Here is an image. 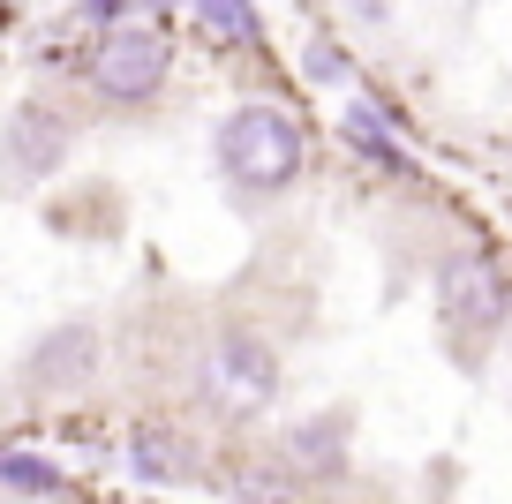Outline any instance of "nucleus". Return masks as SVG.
<instances>
[{"instance_id":"9d476101","label":"nucleus","mask_w":512,"mask_h":504,"mask_svg":"<svg viewBox=\"0 0 512 504\" xmlns=\"http://www.w3.org/2000/svg\"><path fill=\"white\" fill-rule=\"evenodd\" d=\"M347 429H354L347 414H332V422H324V414H317V422L287 429V467H302L309 482H317V474H324V482H332V474L347 467Z\"/></svg>"},{"instance_id":"0eeeda50","label":"nucleus","mask_w":512,"mask_h":504,"mask_svg":"<svg viewBox=\"0 0 512 504\" xmlns=\"http://www.w3.org/2000/svg\"><path fill=\"white\" fill-rule=\"evenodd\" d=\"M339 136H347V151H362V166H377V174H392V181L415 174V151H407V136H400V106H392V98L354 91L347 106H339Z\"/></svg>"},{"instance_id":"9b49d317","label":"nucleus","mask_w":512,"mask_h":504,"mask_svg":"<svg viewBox=\"0 0 512 504\" xmlns=\"http://www.w3.org/2000/svg\"><path fill=\"white\" fill-rule=\"evenodd\" d=\"M68 467L31 444H0V497H68Z\"/></svg>"},{"instance_id":"f03ea898","label":"nucleus","mask_w":512,"mask_h":504,"mask_svg":"<svg viewBox=\"0 0 512 504\" xmlns=\"http://www.w3.org/2000/svg\"><path fill=\"white\" fill-rule=\"evenodd\" d=\"M83 46H91L83 53V91L106 113H144L174 76V31L151 16H121L106 31H91Z\"/></svg>"},{"instance_id":"6e6552de","label":"nucleus","mask_w":512,"mask_h":504,"mask_svg":"<svg viewBox=\"0 0 512 504\" xmlns=\"http://www.w3.org/2000/svg\"><path fill=\"white\" fill-rule=\"evenodd\" d=\"M189 8V31L204 38L211 53H264V16H256V0H181Z\"/></svg>"},{"instance_id":"39448f33","label":"nucleus","mask_w":512,"mask_h":504,"mask_svg":"<svg viewBox=\"0 0 512 504\" xmlns=\"http://www.w3.org/2000/svg\"><path fill=\"white\" fill-rule=\"evenodd\" d=\"M68 151H76L68 113L46 106V98H23L8 113V128H0V181L8 189H38V181H53L68 166Z\"/></svg>"},{"instance_id":"f8f14e48","label":"nucleus","mask_w":512,"mask_h":504,"mask_svg":"<svg viewBox=\"0 0 512 504\" xmlns=\"http://www.w3.org/2000/svg\"><path fill=\"white\" fill-rule=\"evenodd\" d=\"M302 76L317 83V91H347V83H354V61L332 46V38H317V46L302 53Z\"/></svg>"},{"instance_id":"7ed1b4c3","label":"nucleus","mask_w":512,"mask_h":504,"mask_svg":"<svg viewBox=\"0 0 512 504\" xmlns=\"http://www.w3.org/2000/svg\"><path fill=\"white\" fill-rule=\"evenodd\" d=\"M279 384H287L279 347H272V331H256V324L211 331L204 354H196V399L219 422H264L279 407Z\"/></svg>"},{"instance_id":"1a4fd4ad","label":"nucleus","mask_w":512,"mask_h":504,"mask_svg":"<svg viewBox=\"0 0 512 504\" xmlns=\"http://www.w3.org/2000/svg\"><path fill=\"white\" fill-rule=\"evenodd\" d=\"M121 467L136 474V482H181V474L196 467V452H189V437H181V429L144 422V429H128V444H121Z\"/></svg>"},{"instance_id":"f257e3e1","label":"nucleus","mask_w":512,"mask_h":504,"mask_svg":"<svg viewBox=\"0 0 512 504\" xmlns=\"http://www.w3.org/2000/svg\"><path fill=\"white\" fill-rule=\"evenodd\" d=\"M211 158H219L226 189L272 204V196H287L294 181L309 174V136H302V121H294L287 106L241 98V106L219 121V136H211Z\"/></svg>"},{"instance_id":"423d86ee","label":"nucleus","mask_w":512,"mask_h":504,"mask_svg":"<svg viewBox=\"0 0 512 504\" xmlns=\"http://www.w3.org/2000/svg\"><path fill=\"white\" fill-rule=\"evenodd\" d=\"M91 377H98V324H83V316L38 331V347H23V392L38 399H68Z\"/></svg>"},{"instance_id":"20e7f679","label":"nucleus","mask_w":512,"mask_h":504,"mask_svg":"<svg viewBox=\"0 0 512 504\" xmlns=\"http://www.w3.org/2000/svg\"><path fill=\"white\" fill-rule=\"evenodd\" d=\"M437 316H445V331L475 354L482 339H497V331L512 324V271L497 264V256H482V249L445 256V264H437Z\"/></svg>"}]
</instances>
